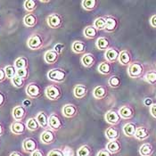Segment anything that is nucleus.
Returning a JSON list of instances; mask_svg holds the SVG:
<instances>
[{
    "mask_svg": "<svg viewBox=\"0 0 156 156\" xmlns=\"http://www.w3.org/2000/svg\"><path fill=\"white\" fill-rule=\"evenodd\" d=\"M144 66L140 62H133L128 67V74L132 79H138L143 76Z\"/></svg>",
    "mask_w": 156,
    "mask_h": 156,
    "instance_id": "1",
    "label": "nucleus"
},
{
    "mask_svg": "<svg viewBox=\"0 0 156 156\" xmlns=\"http://www.w3.org/2000/svg\"><path fill=\"white\" fill-rule=\"evenodd\" d=\"M66 77H67V72L61 68H55L48 72V79L51 81L57 82V83L63 82L66 80Z\"/></svg>",
    "mask_w": 156,
    "mask_h": 156,
    "instance_id": "2",
    "label": "nucleus"
},
{
    "mask_svg": "<svg viewBox=\"0 0 156 156\" xmlns=\"http://www.w3.org/2000/svg\"><path fill=\"white\" fill-rule=\"evenodd\" d=\"M27 45L28 48L31 50H38L43 47L44 45V39L43 37L40 34H33L29 37L28 41H27Z\"/></svg>",
    "mask_w": 156,
    "mask_h": 156,
    "instance_id": "3",
    "label": "nucleus"
},
{
    "mask_svg": "<svg viewBox=\"0 0 156 156\" xmlns=\"http://www.w3.org/2000/svg\"><path fill=\"white\" fill-rule=\"evenodd\" d=\"M45 95L49 100L56 101V100L60 99L61 96H62V89L58 86L51 85V86H48L46 87Z\"/></svg>",
    "mask_w": 156,
    "mask_h": 156,
    "instance_id": "4",
    "label": "nucleus"
},
{
    "mask_svg": "<svg viewBox=\"0 0 156 156\" xmlns=\"http://www.w3.org/2000/svg\"><path fill=\"white\" fill-rule=\"evenodd\" d=\"M47 23L48 26L52 29H59L62 26L63 19L61 14L57 12H54L48 15L47 18Z\"/></svg>",
    "mask_w": 156,
    "mask_h": 156,
    "instance_id": "5",
    "label": "nucleus"
},
{
    "mask_svg": "<svg viewBox=\"0 0 156 156\" xmlns=\"http://www.w3.org/2000/svg\"><path fill=\"white\" fill-rule=\"evenodd\" d=\"M26 94L31 99H36L37 97L41 96L42 94V88L37 83L31 82L28 84L26 87Z\"/></svg>",
    "mask_w": 156,
    "mask_h": 156,
    "instance_id": "6",
    "label": "nucleus"
},
{
    "mask_svg": "<svg viewBox=\"0 0 156 156\" xmlns=\"http://www.w3.org/2000/svg\"><path fill=\"white\" fill-rule=\"evenodd\" d=\"M48 126L50 129L56 131V130H60L63 127V122L56 113H52L48 119Z\"/></svg>",
    "mask_w": 156,
    "mask_h": 156,
    "instance_id": "7",
    "label": "nucleus"
},
{
    "mask_svg": "<svg viewBox=\"0 0 156 156\" xmlns=\"http://www.w3.org/2000/svg\"><path fill=\"white\" fill-rule=\"evenodd\" d=\"M105 119L106 120V122L109 123L110 125L116 126V125H118L120 121H121L122 118L120 117L119 112H116L114 110H110V111H108L105 113Z\"/></svg>",
    "mask_w": 156,
    "mask_h": 156,
    "instance_id": "8",
    "label": "nucleus"
},
{
    "mask_svg": "<svg viewBox=\"0 0 156 156\" xmlns=\"http://www.w3.org/2000/svg\"><path fill=\"white\" fill-rule=\"evenodd\" d=\"M56 139V135L52 129H45L40 135V141L44 144H53Z\"/></svg>",
    "mask_w": 156,
    "mask_h": 156,
    "instance_id": "9",
    "label": "nucleus"
},
{
    "mask_svg": "<svg viewBox=\"0 0 156 156\" xmlns=\"http://www.w3.org/2000/svg\"><path fill=\"white\" fill-rule=\"evenodd\" d=\"M23 149L25 153L32 154L34 151L37 149V141L32 137L25 138L23 142Z\"/></svg>",
    "mask_w": 156,
    "mask_h": 156,
    "instance_id": "10",
    "label": "nucleus"
},
{
    "mask_svg": "<svg viewBox=\"0 0 156 156\" xmlns=\"http://www.w3.org/2000/svg\"><path fill=\"white\" fill-rule=\"evenodd\" d=\"M120 51L119 49L114 48H110L105 52V58L106 62H108L110 63L115 62L119 59L120 56Z\"/></svg>",
    "mask_w": 156,
    "mask_h": 156,
    "instance_id": "11",
    "label": "nucleus"
},
{
    "mask_svg": "<svg viewBox=\"0 0 156 156\" xmlns=\"http://www.w3.org/2000/svg\"><path fill=\"white\" fill-rule=\"evenodd\" d=\"M62 114H63L64 117H66V118H73V117H75L78 114L79 109L73 104H68V105H65L62 107Z\"/></svg>",
    "mask_w": 156,
    "mask_h": 156,
    "instance_id": "12",
    "label": "nucleus"
},
{
    "mask_svg": "<svg viewBox=\"0 0 156 156\" xmlns=\"http://www.w3.org/2000/svg\"><path fill=\"white\" fill-rule=\"evenodd\" d=\"M119 113L120 117L124 120L132 119L135 115V111L131 105H123L119 109Z\"/></svg>",
    "mask_w": 156,
    "mask_h": 156,
    "instance_id": "13",
    "label": "nucleus"
},
{
    "mask_svg": "<svg viewBox=\"0 0 156 156\" xmlns=\"http://www.w3.org/2000/svg\"><path fill=\"white\" fill-rule=\"evenodd\" d=\"M12 113L14 120L22 121L27 114V110H26V107H24L23 105H16L14 108L12 109Z\"/></svg>",
    "mask_w": 156,
    "mask_h": 156,
    "instance_id": "14",
    "label": "nucleus"
},
{
    "mask_svg": "<svg viewBox=\"0 0 156 156\" xmlns=\"http://www.w3.org/2000/svg\"><path fill=\"white\" fill-rule=\"evenodd\" d=\"M26 124H24L23 121L14 120L10 126L11 132L14 135H22L26 131Z\"/></svg>",
    "mask_w": 156,
    "mask_h": 156,
    "instance_id": "15",
    "label": "nucleus"
},
{
    "mask_svg": "<svg viewBox=\"0 0 156 156\" xmlns=\"http://www.w3.org/2000/svg\"><path fill=\"white\" fill-rule=\"evenodd\" d=\"M59 56H60V55L58 53H56L54 49H50L45 53L44 60L48 64H55L57 62V61L59 59Z\"/></svg>",
    "mask_w": 156,
    "mask_h": 156,
    "instance_id": "16",
    "label": "nucleus"
},
{
    "mask_svg": "<svg viewBox=\"0 0 156 156\" xmlns=\"http://www.w3.org/2000/svg\"><path fill=\"white\" fill-rule=\"evenodd\" d=\"M107 95H108L107 87L105 86H103V85L96 86L93 90V96L97 100H101V99L105 98Z\"/></svg>",
    "mask_w": 156,
    "mask_h": 156,
    "instance_id": "17",
    "label": "nucleus"
},
{
    "mask_svg": "<svg viewBox=\"0 0 156 156\" xmlns=\"http://www.w3.org/2000/svg\"><path fill=\"white\" fill-rule=\"evenodd\" d=\"M119 26V21L113 17V16H107L106 17V25L105 30L106 32H113L118 29Z\"/></svg>",
    "mask_w": 156,
    "mask_h": 156,
    "instance_id": "18",
    "label": "nucleus"
},
{
    "mask_svg": "<svg viewBox=\"0 0 156 156\" xmlns=\"http://www.w3.org/2000/svg\"><path fill=\"white\" fill-rule=\"evenodd\" d=\"M118 62L121 65H129L132 62V55L129 50L120 51Z\"/></svg>",
    "mask_w": 156,
    "mask_h": 156,
    "instance_id": "19",
    "label": "nucleus"
},
{
    "mask_svg": "<svg viewBox=\"0 0 156 156\" xmlns=\"http://www.w3.org/2000/svg\"><path fill=\"white\" fill-rule=\"evenodd\" d=\"M150 136V130L144 126L137 127L135 134V137L139 141H144Z\"/></svg>",
    "mask_w": 156,
    "mask_h": 156,
    "instance_id": "20",
    "label": "nucleus"
},
{
    "mask_svg": "<svg viewBox=\"0 0 156 156\" xmlns=\"http://www.w3.org/2000/svg\"><path fill=\"white\" fill-rule=\"evenodd\" d=\"M87 93H88V89L85 85L78 84L73 88V95L76 98H79V99L84 98L85 96L87 95Z\"/></svg>",
    "mask_w": 156,
    "mask_h": 156,
    "instance_id": "21",
    "label": "nucleus"
},
{
    "mask_svg": "<svg viewBox=\"0 0 156 156\" xmlns=\"http://www.w3.org/2000/svg\"><path fill=\"white\" fill-rule=\"evenodd\" d=\"M136 124L134 123V122H128L126 123L124 126H123V133L126 136L128 137H132V136H135V134H136Z\"/></svg>",
    "mask_w": 156,
    "mask_h": 156,
    "instance_id": "22",
    "label": "nucleus"
},
{
    "mask_svg": "<svg viewBox=\"0 0 156 156\" xmlns=\"http://www.w3.org/2000/svg\"><path fill=\"white\" fill-rule=\"evenodd\" d=\"M95 62H96V57L91 53H87L81 57V63L86 68L92 67L95 64Z\"/></svg>",
    "mask_w": 156,
    "mask_h": 156,
    "instance_id": "23",
    "label": "nucleus"
},
{
    "mask_svg": "<svg viewBox=\"0 0 156 156\" xmlns=\"http://www.w3.org/2000/svg\"><path fill=\"white\" fill-rule=\"evenodd\" d=\"M105 149L108 152H110L112 154H118V153L120 152V150H121V144L118 140L109 141L107 144H106Z\"/></svg>",
    "mask_w": 156,
    "mask_h": 156,
    "instance_id": "24",
    "label": "nucleus"
},
{
    "mask_svg": "<svg viewBox=\"0 0 156 156\" xmlns=\"http://www.w3.org/2000/svg\"><path fill=\"white\" fill-rule=\"evenodd\" d=\"M48 119L49 116L45 112H39L36 116V120H37L40 128H43L45 129H48Z\"/></svg>",
    "mask_w": 156,
    "mask_h": 156,
    "instance_id": "25",
    "label": "nucleus"
},
{
    "mask_svg": "<svg viewBox=\"0 0 156 156\" xmlns=\"http://www.w3.org/2000/svg\"><path fill=\"white\" fill-rule=\"evenodd\" d=\"M105 134L109 141L118 140V138L120 137V131L115 127H110L108 129H106Z\"/></svg>",
    "mask_w": 156,
    "mask_h": 156,
    "instance_id": "26",
    "label": "nucleus"
},
{
    "mask_svg": "<svg viewBox=\"0 0 156 156\" xmlns=\"http://www.w3.org/2000/svg\"><path fill=\"white\" fill-rule=\"evenodd\" d=\"M23 23L28 28H33L37 23V17L34 13H28L24 16Z\"/></svg>",
    "mask_w": 156,
    "mask_h": 156,
    "instance_id": "27",
    "label": "nucleus"
},
{
    "mask_svg": "<svg viewBox=\"0 0 156 156\" xmlns=\"http://www.w3.org/2000/svg\"><path fill=\"white\" fill-rule=\"evenodd\" d=\"M154 153V148L149 143H144L139 148V154L141 156H152Z\"/></svg>",
    "mask_w": 156,
    "mask_h": 156,
    "instance_id": "28",
    "label": "nucleus"
},
{
    "mask_svg": "<svg viewBox=\"0 0 156 156\" xmlns=\"http://www.w3.org/2000/svg\"><path fill=\"white\" fill-rule=\"evenodd\" d=\"M96 47L99 50H107L111 47V42L107 37H100L96 39Z\"/></svg>",
    "mask_w": 156,
    "mask_h": 156,
    "instance_id": "29",
    "label": "nucleus"
},
{
    "mask_svg": "<svg viewBox=\"0 0 156 156\" xmlns=\"http://www.w3.org/2000/svg\"><path fill=\"white\" fill-rule=\"evenodd\" d=\"M72 49L75 54H83L87 50V44L83 41L76 40L72 43Z\"/></svg>",
    "mask_w": 156,
    "mask_h": 156,
    "instance_id": "30",
    "label": "nucleus"
},
{
    "mask_svg": "<svg viewBox=\"0 0 156 156\" xmlns=\"http://www.w3.org/2000/svg\"><path fill=\"white\" fill-rule=\"evenodd\" d=\"M97 70H98V72H100L101 74H103V75H109L112 72V64L110 62L105 61V62H101L98 65Z\"/></svg>",
    "mask_w": 156,
    "mask_h": 156,
    "instance_id": "31",
    "label": "nucleus"
},
{
    "mask_svg": "<svg viewBox=\"0 0 156 156\" xmlns=\"http://www.w3.org/2000/svg\"><path fill=\"white\" fill-rule=\"evenodd\" d=\"M97 33H98V30H96L93 25L87 26L84 29V30H83V35L87 38H88V39L96 38V37H97Z\"/></svg>",
    "mask_w": 156,
    "mask_h": 156,
    "instance_id": "32",
    "label": "nucleus"
},
{
    "mask_svg": "<svg viewBox=\"0 0 156 156\" xmlns=\"http://www.w3.org/2000/svg\"><path fill=\"white\" fill-rule=\"evenodd\" d=\"M14 67L16 68V70H20V69H28L29 66V61L26 57L24 56H20L18 57L16 60L14 61Z\"/></svg>",
    "mask_w": 156,
    "mask_h": 156,
    "instance_id": "33",
    "label": "nucleus"
},
{
    "mask_svg": "<svg viewBox=\"0 0 156 156\" xmlns=\"http://www.w3.org/2000/svg\"><path fill=\"white\" fill-rule=\"evenodd\" d=\"M82 7L87 11H93L97 7L98 1L96 0H83L81 2Z\"/></svg>",
    "mask_w": 156,
    "mask_h": 156,
    "instance_id": "34",
    "label": "nucleus"
},
{
    "mask_svg": "<svg viewBox=\"0 0 156 156\" xmlns=\"http://www.w3.org/2000/svg\"><path fill=\"white\" fill-rule=\"evenodd\" d=\"M106 25V17H98L94 21L93 26L97 30H105Z\"/></svg>",
    "mask_w": 156,
    "mask_h": 156,
    "instance_id": "35",
    "label": "nucleus"
},
{
    "mask_svg": "<svg viewBox=\"0 0 156 156\" xmlns=\"http://www.w3.org/2000/svg\"><path fill=\"white\" fill-rule=\"evenodd\" d=\"M92 155V149L89 145L83 144L80 146L77 151V156H91Z\"/></svg>",
    "mask_w": 156,
    "mask_h": 156,
    "instance_id": "36",
    "label": "nucleus"
},
{
    "mask_svg": "<svg viewBox=\"0 0 156 156\" xmlns=\"http://www.w3.org/2000/svg\"><path fill=\"white\" fill-rule=\"evenodd\" d=\"M108 85L112 88H118L121 85V79L117 75H112L109 78Z\"/></svg>",
    "mask_w": 156,
    "mask_h": 156,
    "instance_id": "37",
    "label": "nucleus"
},
{
    "mask_svg": "<svg viewBox=\"0 0 156 156\" xmlns=\"http://www.w3.org/2000/svg\"><path fill=\"white\" fill-rule=\"evenodd\" d=\"M26 127L30 131H37L40 128V126H39L37 120H36V118H30V119L27 120Z\"/></svg>",
    "mask_w": 156,
    "mask_h": 156,
    "instance_id": "38",
    "label": "nucleus"
},
{
    "mask_svg": "<svg viewBox=\"0 0 156 156\" xmlns=\"http://www.w3.org/2000/svg\"><path fill=\"white\" fill-rule=\"evenodd\" d=\"M24 8L27 12H31L35 11L37 6V2L35 0H26L24 1Z\"/></svg>",
    "mask_w": 156,
    "mask_h": 156,
    "instance_id": "39",
    "label": "nucleus"
},
{
    "mask_svg": "<svg viewBox=\"0 0 156 156\" xmlns=\"http://www.w3.org/2000/svg\"><path fill=\"white\" fill-rule=\"evenodd\" d=\"M144 80L151 85H156V71H149L144 74Z\"/></svg>",
    "mask_w": 156,
    "mask_h": 156,
    "instance_id": "40",
    "label": "nucleus"
},
{
    "mask_svg": "<svg viewBox=\"0 0 156 156\" xmlns=\"http://www.w3.org/2000/svg\"><path fill=\"white\" fill-rule=\"evenodd\" d=\"M5 69V75H6V78L7 79H10L12 80L14 76H16V68L14 67V65H7L6 67L4 68Z\"/></svg>",
    "mask_w": 156,
    "mask_h": 156,
    "instance_id": "41",
    "label": "nucleus"
},
{
    "mask_svg": "<svg viewBox=\"0 0 156 156\" xmlns=\"http://www.w3.org/2000/svg\"><path fill=\"white\" fill-rule=\"evenodd\" d=\"M11 82H12V86L17 87V88H21V87H23L24 86V80L22 79V78H20L17 75L12 78V80H11Z\"/></svg>",
    "mask_w": 156,
    "mask_h": 156,
    "instance_id": "42",
    "label": "nucleus"
},
{
    "mask_svg": "<svg viewBox=\"0 0 156 156\" xmlns=\"http://www.w3.org/2000/svg\"><path fill=\"white\" fill-rule=\"evenodd\" d=\"M16 75L19 76L20 78L23 79V80H26L29 77V70L28 69H20V70H17Z\"/></svg>",
    "mask_w": 156,
    "mask_h": 156,
    "instance_id": "43",
    "label": "nucleus"
},
{
    "mask_svg": "<svg viewBox=\"0 0 156 156\" xmlns=\"http://www.w3.org/2000/svg\"><path fill=\"white\" fill-rule=\"evenodd\" d=\"M48 156H64L62 149H52L48 154Z\"/></svg>",
    "mask_w": 156,
    "mask_h": 156,
    "instance_id": "44",
    "label": "nucleus"
},
{
    "mask_svg": "<svg viewBox=\"0 0 156 156\" xmlns=\"http://www.w3.org/2000/svg\"><path fill=\"white\" fill-rule=\"evenodd\" d=\"M62 150L64 156H74V151L70 146H64L63 149H62Z\"/></svg>",
    "mask_w": 156,
    "mask_h": 156,
    "instance_id": "45",
    "label": "nucleus"
},
{
    "mask_svg": "<svg viewBox=\"0 0 156 156\" xmlns=\"http://www.w3.org/2000/svg\"><path fill=\"white\" fill-rule=\"evenodd\" d=\"M56 53H58L59 55H61L63 51H64V49H65V46L63 45V44H62V43H57L54 48H53Z\"/></svg>",
    "mask_w": 156,
    "mask_h": 156,
    "instance_id": "46",
    "label": "nucleus"
},
{
    "mask_svg": "<svg viewBox=\"0 0 156 156\" xmlns=\"http://www.w3.org/2000/svg\"><path fill=\"white\" fill-rule=\"evenodd\" d=\"M96 156H112V154L108 152L106 149H101L98 153H97V154Z\"/></svg>",
    "mask_w": 156,
    "mask_h": 156,
    "instance_id": "47",
    "label": "nucleus"
},
{
    "mask_svg": "<svg viewBox=\"0 0 156 156\" xmlns=\"http://www.w3.org/2000/svg\"><path fill=\"white\" fill-rule=\"evenodd\" d=\"M144 105L145 106H152L153 105H154V101H153V99L152 98H150V97H146V98H144Z\"/></svg>",
    "mask_w": 156,
    "mask_h": 156,
    "instance_id": "48",
    "label": "nucleus"
},
{
    "mask_svg": "<svg viewBox=\"0 0 156 156\" xmlns=\"http://www.w3.org/2000/svg\"><path fill=\"white\" fill-rule=\"evenodd\" d=\"M5 101H6L5 95L3 92H0V107L4 106V105L5 104Z\"/></svg>",
    "mask_w": 156,
    "mask_h": 156,
    "instance_id": "49",
    "label": "nucleus"
},
{
    "mask_svg": "<svg viewBox=\"0 0 156 156\" xmlns=\"http://www.w3.org/2000/svg\"><path fill=\"white\" fill-rule=\"evenodd\" d=\"M6 79V75H5V69L3 68H0V83L5 81Z\"/></svg>",
    "mask_w": 156,
    "mask_h": 156,
    "instance_id": "50",
    "label": "nucleus"
},
{
    "mask_svg": "<svg viewBox=\"0 0 156 156\" xmlns=\"http://www.w3.org/2000/svg\"><path fill=\"white\" fill-rule=\"evenodd\" d=\"M30 156H45V154H44V152H43L42 150L37 149L36 151H34V152L31 154V155Z\"/></svg>",
    "mask_w": 156,
    "mask_h": 156,
    "instance_id": "51",
    "label": "nucleus"
},
{
    "mask_svg": "<svg viewBox=\"0 0 156 156\" xmlns=\"http://www.w3.org/2000/svg\"><path fill=\"white\" fill-rule=\"evenodd\" d=\"M150 113L151 115L156 119V104H154L151 107H150Z\"/></svg>",
    "mask_w": 156,
    "mask_h": 156,
    "instance_id": "52",
    "label": "nucleus"
},
{
    "mask_svg": "<svg viewBox=\"0 0 156 156\" xmlns=\"http://www.w3.org/2000/svg\"><path fill=\"white\" fill-rule=\"evenodd\" d=\"M150 24L152 27L156 28V14H154L151 18H150Z\"/></svg>",
    "mask_w": 156,
    "mask_h": 156,
    "instance_id": "53",
    "label": "nucleus"
},
{
    "mask_svg": "<svg viewBox=\"0 0 156 156\" xmlns=\"http://www.w3.org/2000/svg\"><path fill=\"white\" fill-rule=\"evenodd\" d=\"M23 105L24 107H28V106H30L31 105V101L30 99H27V100H24L23 102Z\"/></svg>",
    "mask_w": 156,
    "mask_h": 156,
    "instance_id": "54",
    "label": "nucleus"
},
{
    "mask_svg": "<svg viewBox=\"0 0 156 156\" xmlns=\"http://www.w3.org/2000/svg\"><path fill=\"white\" fill-rule=\"evenodd\" d=\"M9 156H23V154L20 152H12Z\"/></svg>",
    "mask_w": 156,
    "mask_h": 156,
    "instance_id": "55",
    "label": "nucleus"
},
{
    "mask_svg": "<svg viewBox=\"0 0 156 156\" xmlns=\"http://www.w3.org/2000/svg\"><path fill=\"white\" fill-rule=\"evenodd\" d=\"M4 132H5V129H4V126L2 123H0V136H2L4 135Z\"/></svg>",
    "mask_w": 156,
    "mask_h": 156,
    "instance_id": "56",
    "label": "nucleus"
},
{
    "mask_svg": "<svg viewBox=\"0 0 156 156\" xmlns=\"http://www.w3.org/2000/svg\"><path fill=\"white\" fill-rule=\"evenodd\" d=\"M40 3H43V4H47V3H50V1H40Z\"/></svg>",
    "mask_w": 156,
    "mask_h": 156,
    "instance_id": "57",
    "label": "nucleus"
}]
</instances>
